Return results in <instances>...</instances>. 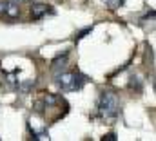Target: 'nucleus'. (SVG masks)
Instances as JSON below:
<instances>
[{
	"label": "nucleus",
	"instance_id": "obj_1",
	"mask_svg": "<svg viewBox=\"0 0 156 141\" xmlns=\"http://www.w3.org/2000/svg\"><path fill=\"white\" fill-rule=\"evenodd\" d=\"M118 112H120V100L115 92H109V91H104L102 96H100V101H98V114L105 119H113L116 118Z\"/></svg>",
	"mask_w": 156,
	"mask_h": 141
},
{
	"label": "nucleus",
	"instance_id": "obj_2",
	"mask_svg": "<svg viewBox=\"0 0 156 141\" xmlns=\"http://www.w3.org/2000/svg\"><path fill=\"white\" fill-rule=\"evenodd\" d=\"M87 78L83 74H80L76 70H69L58 76V87L62 92H73V91H80L85 85Z\"/></svg>",
	"mask_w": 156,
	"mask_h": 141
},
{
	"label": "nucleus",
	"instance_id": "obj_3",
	"mask_svg": "<svg viewBox=\"0 0 156 141\" xmlns=\"http://www.w3.org/2000/svg\"><path fill=\"white\" fill-rule=\"evenodd\" d=\"M0 16L5 20H16L20 16V7L13 0H4L0 2Z\"/></svg>",
	"mask_w": 156,
	"mask_h": 141
},
{
	"label": "nucleus",
	"instance_id": "obj_4",
	"mask_svg": "<svg viewBox=\"0 0 156 141\" xmlns=\"http://www.w3.org/2000/svg\"><path fill=\"white\" fill-rule=\"evenodd\" d=\"M49 11H51V9H49V5H47V4H33V5H31V9H29V15H31V18H33V20H40V18H42V16H45Z\"/></svg>",
	"mask_w": 156,
	"mask_h": 141
},
{
	"label": "nucleus",
	"instance_id": "obj_5",
	"mask_svg": "<svg viewBox=\"0 0 156 141\" xmlns=\"http://www.w3.org/2000/svg\"><path fill=\"white\" fill-rule=\"evenodd\" d=\"M104 2H105V5H107V7H111V9H118L125 0H104Z\"/></svg>",
	"mask_w": 156,
	"mask_h": 141
},
{
	"label": "nucleus",
	"instance_id": "obj_6",
	"mask_svg": "<svg viewBox=\"0 0 156 141\" xmlns=\"http://www.w3.org/2000/svg\"><path fill=\"white\" fill-rule=\"evenodd\" d=\"M91 31H93V27H87V29H83V31H80V33L76 35V40H82L83 36L87 35V33H91Z\"/></svg>",
	"mask_w": 156,
	"mask_h": 141
},
{
	"label": "nucleus",
	"instance_id": "obj_7",
	"mask_svg": "<svg viewBox=\"0 0 156 141\" xmlns=\"http://www.w3.org/2000/svg\"><path fill=\"white\" fill-rule=\"evenodd\" d=\"M104 141H116V134L115 132H109L107 136H104Z\"/></svg>",
	"mask_w": 156,
	"mask_h": 141
},
{
	"label": "nucleus",
	"instance_id": "obj_8",
	"mask_svg": "<svg viewBox=\"0 0 156 141\" xmlns=\"http://www.w3.org/2000/svg\"><path fill=\"white\" fill-rule=\"evenodd\" d=\"M16 2H29V0H16Z\"/></svg>",
	"mask_w": 156,
	"mask_h": 141
}]
</instances>
